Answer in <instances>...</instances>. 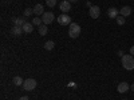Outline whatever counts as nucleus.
Masks as SVG:
<instances>
[{
	"label": "nucleus",
	"mask_w": 134,
	"mask_h": 100,
	"mask_svg": "<svg viewBox=\"0 0 134 100\" xmlns=\"http://www.w3.org/2000/svg\"><path fill=\"white\" fill-rule=\"evenodd\" d=\"M21 28H23V32H26V33H31V32L34 31V24H32V23H28V21H27V23H26L23 27H21Z\"/></svg>",
	"instance_id": "nucleus-13"
},
{
	"label": "nucleus",
	"mask_w": 134,
	"mask_h": 100,
	"mask_svg": "<svg viewBox=\"0 0 134 100\" xmlns=\"http://www.w3.org/2000/svg\"><path fill=\"white\" fill-rule=\"evenodd\" d=\"M34 14V9H31V8H27V9H24V16L27 17V16H31Z\"/></svg>",
	"instance_id": "nucleus-21"
},
{
	"label": "nucleus",
	"mask_w": 134,
	"mask_h": 100,
	"mask_svg": "<svg viewBox=\"0 0 134 100\" xmlns=\"http://www.w3.org/2000/svg\"><path fill=\"white\" fill-rule=\"evenodd\" d=\"M129 90H130V85H129L126 82L119 83V84H118V87H117V91H118L119 93H126Z\"/></svg>",
	"instance_id": "nucleus-8"
},
{
	"label": "nucleus",
	"mask_w": 134,
	"mask_h": 100,
	"mask_svg": "<svg viewBox=\"0 0 134 100\" xmlns=\"http://www.w3.org/2000/svg\"><path fill=\"white\" fill-rule=\"evenodd\" d=\"M88 15H90L91 19H98L99 15H100V8L98 5H91L90 11H88Z\"/></svg>",
	"instance_id": "nucleus-5"
},
{
	"label": "nucleus",
	"mask_w": 134,
	"mask_h": 100,
	"mask_svg": "<svg viewBox=\"0 0 134 100\" xmlns=\"http://www.w3.org/2000/svg\"><path fill=\"white\" fill-rule=\"evenodd\" d=\"M130 90H131V91H133V92H134V83H133V84H131V85H130Z\"/></svg>",
	"instance_id": "nucleus-25"
},
{
	"label": "nucleus",
	"mask_w": 134,
	"mask_h": 100,
	"mask_svg": "<svg viewBox=\"0 0 134 100\" xmlns=\"http://www.w3.org/2000/svg\"><path fill=\"white\" fill-rule=\"evenodd\" d=\"M19 100H28V97H27V96H21Z\"/></svg>",
	"instance_id": "nucleus-23"
},
{
	"label": "nucleus",
	"mask_w": 134,
	"mask_h": 100,
	"mask_svg": "<svg viewBox=\"0 0 134 100\" xmlns=\"http://www.w3.org/2000/svg\"><path fill=\"white\" fill-rule=\"evenodd\" d=\"M21 87H23L26 91H32V90H35V87H36V80L35 79H27V80H24Z\"/></svg>",
	"instance_id": "nucleus-3"
},
{
	"label": "nucleus",
	"mask_w": 134,
	"mask_h": 100,
	"mask_svg": "<svg viewBox=\"0 0 134 100\" xmlns=\"http://www.w3.org/2000/svg\"><path fill=\"white\" fill-rule=\"evenodd\" d=\"M118 55H119V56L122 58V56H124V52H122V51H118Z\"/></svg>",
	"instance_id": "nucleus-24"
},
{
	"label": "nucleus",
	"mask_w": 134,
	"mask_h": 100,
	"mask_svg": "<svg viewBox=\"0 0 134 100\" xmlns=\"http://www.w3.org/2000/svg\"><path fill=\"white\" fill-rule=\"evenodd\" d=\"M79 35H81V27H79V24L71 23L70 27H69V36L71 39H76Z\"/></svg>",
	"instance_id": "nucleus-2"
},
{
	"label": "nucleus",
	"mask_w": 134,
	"mask_h": 100,
	"mask_svg": "<svg viewBox=\"0 0 134 100\" xmlns=\"http://www.w3.org/2000/svg\"><path fill=\"white\" fill-rule=\"evenodd\" d=\"M11 33H12L14 36H20L21 33H23V28L19 27V26H14V28L11 29Z\"/></svg>",
	"instance_id": "nucleus-12"
},
{
	"label": "nucleus",
	"mask_w": 134,
	"mask_h": 100,
	"mask_svg": "<svg viewBox=\"0 0 134 100\" xmlns=\"http://www.w3.org/2000/svg\"><path fill=\"white\" fill-rule=\"evenodd\" d=\"M32 9H34V14H35L36 16H40V15H43V14H44V8H43V5H42V4H36Z\"/></svg>",
	"instance_id": "nucleus-11"
},
{
	"label": "nucleus",
	"mask_w": 134,
	"mask_h": 100,
	"mask_svg": "<svg viewBox=\"0 0 134 100\" xmlns=\"http://www.w3.org/2000/svg\"><path fill=\"white\" fill-rule=\"evenodd\" d=\"M57 20H58V23H59L60 26H70V24H71V17L67 15V14H62Z\"/></svg>",
	"instance_id": "nucleus-4"
},
{
	"label": "nucleus",
	"mask_w": 134,
	"mask_h": 100,
	"mask_svg": "<svg viewBox=\"0 0 134 100\" xmlns=\"http://www.w3.org/2000/svg\"><path fill=\"white\" fill-rule=\"evenodd\" d=\"M42 23H43V20H42L39 16L35 17V19H32V24H34V26H40Z\"/></svg>",
	"instance_id": "nucleus-19"
},
{
	"label": "nucleus",
	"mask_w": 134,
	"mask_h": 100,
	"mask_svg": "<svg viewBox=\"0 0 134 100\" xmlns=\"http://www.w3.org/2000/svg\"><path fill=\"white\" fill-rule=\"evenodd\" d=\"M59 9L62 11L63 14H67L71 9V3L69 2V0H63V2L59 4Z\"/></svg>",
	"instance_id": "nucleus-7"
},
{
	"label": "nucleus",
	"mask_w": 134,
	"mask_h": 100,
	"mask_svg": "<svg viewBox=\"0 0 134 100\" xmlns=\"http://www.w3.org/2000/svg\"><path fill=\"white\" fill-rule=\"evenodd\" d=\"M121 63H122V67L127 71H131L134 70V58L133 55H124L121 59Z\"/></svg>",
	"instance_id": "nucleus-1"
},
{
	"label": "nucleus",
	"mask_w": 134,
	"mask_h": 100,
	"mask_svg": "<svg viewBox=\"0 0 134 100\" xmlns=\"http://www.w3.org/2000/svg\"><path fill=\"white\" fill-rule=\"evenodd\" d=\"M70 3H75V2H78V0H69Z\"/></svg>",
	"instance_id": "nucleus-26"
},
{
	"label": "nucleus",
	"mask_w": 134,
	"mask_h": 100,
	"mask_svg": "<svg viewBox=\"0 0 134 100\" xmlns=\"http://www.w3.org/2000/svg\"><path fill=\"white\" fill-rule=\"evenodd\" d=\"M130 55H133V56H134V46L130 48Z\"/></svg>",
	"instance_id": "nucleus-22"
},
{
	"label": "nucleus",
	"mask_w": 134,
	"mask_h": 100,
	"mask_svg": "<svg viewBox=\"0 0 134 100\" xmlns=\"http://www.w3.org/2000/svg\"><path fill=\"white\" fill-rule=\"evenodd\" d=\"M55 47V43L52 40H47L46 43H44V49H47V51H52Z\"/></svg>",
	"instance_id": "nucleus-15"
},
{
	"label": "nucleus",
	"mask_w": 134,
	"mask_h": 100,
	"mask_svg": "<svg viewBox=\"0 0 134 100\" xmlns=\"http://www.w3.org/2000/svg\"><path fill=\"white\" fill-rule=\"evenodd\" d=\"M54 19H55V16H54V14L52 12H44L43 15H42V20H43V23L44 24H51L52 21H54Z\"/></svg>",
	"instance_id": "nucleus-6"
},
{
	"label": "nucleus",
	"mask_w": 134,
	"mask_h": 100,
	"mask_svg": "<svg viewBox=\"0 0 134 100\" xmlns=\"http://www.w3.org/2000/svg\"><path fill=\"white\" fill-rule=\"evenodd\" d=\"M118 15H119V11H118L115 7H111V8H109V9H107V16H109V17L115 19Z\"/></svg>",
	"instance_id": "nucleus-9"
},
{
	"label": "nucleus",
	"mask_w": 134,
	"mask_h": 100,
	"mask_svg": "<svg viewBox=\"0 0 134 100\" xmlns=\"http://www.w3.org/2000/svg\"><path fill=\"white\" fill-rule=\"evenodd\" d=\"M130 14H131V8H130L129 5L122 7V8H121V11H119V15H122L124 17H127Z\"/></svg>",
	"instance_id": "nucleus-10"
},
{
	"label": "nucleus",
	"mask_w": 134,
	"mask_h": 100,
	"mask_svg": "<svg viewBox=\"0 0 134 100\" xmlns=\"http://www.w3.org/2000/svg\"><path fill=\"white\" fill-rule=\"evenodd\" d=\"M47 31H48V28H47V26H46V24L39 26V35H42V36L47 35Z\"/></svg>",
	"instance_id": "nucleus-17"
},
{
	"label": "nucleus",
	"mask_w": 134,
	"mask_h": 100,
	"mask_svg": "<svg viewBox=\"0 0 134 100\" xmlns=\"http://www.w3.org/2000/svg\"><path fill=\"white\" fill-rule=\"evenodd\" d=\"M115 20H117V23H118L119 26H124V24H125V21H126V19L122 16V15H118V16L115 17Z\"/></svg>",
	"instance_id": "nucleus-18"
},
{
	"label": "nucleus",
	"mask_w": 134,
	"mask_h": 100,
	"mask_svg": "<svg viewBox=\"0 0 134 100\" xmlns=\"http://www.w3.org/2000/svg\"><path fill=\"white\" fill-rule=\"evenodd\" d=\"M14 23H15V26L23 27V26L27 23V20H26L24 17H18V19H14Z\"/></svg>",
	"instance_id": "nucleus-14"
},
{
	"label": "nucleus",
	"mask_w": 134,
	"mask_h": 100,
	"mask_svg": "<svg viewBox=\"0 0 134 100\" xmlns=\"http://www.w3.org/2000/svg\"><path fill=\"white\" fill-rule=\"evenodd\" d=\"M46 4L50 8H52V7H55V4H57V0H46Z\"/></svg>",
	"instance_id": "nucleus-20"
},
{
	"label": "nucleus",
	"mask_w": 134,
	"mask_h": 100,
	"mask_svg": "<svg viewBox=\"0 0 134 100\" xmlns=\"http://www.w3.org/2000/svg\"><path fill=\"white\" fill-rule=\"evenodd\" d=\"M12 83H14L15 85H18V87H19V85H23V83H24V80H23V79H21V77H20V76H15V77H14V79H12Z\"/></svg>",
	"instance_id": "nucleus-16"
}]
</instances>
